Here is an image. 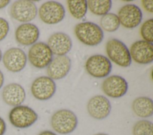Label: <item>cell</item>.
Returning a JSON list of instances; mask_svg holds the SVG:
<instances>
[{"label": "cell", "instance_id": "obj_1", "mask_svg": "<svg viewBox=\"0 0 153 135\" xmlns=\"http://www.w3.org/2000/svg\"><path fill=\"white\" fill-rule=\"evenodd\" d=\"M74 32L78 40L88 46H96L103 39V32L101 27L90 21L76 24Z\"/></svg>", "mask_w": 153, "mask_h": 135}, {"label": "cell", "instance_id": "obj_2", "mask_svg": "<svg viewBox=\"0 0 153 135\" xmlns=\"http://www.w3.org/2000/svg\"><path fill=\"white\" fill-rule=\"evenodd\" d=\"M78 119L74 112L66 109L56 111L51 118L53 129L61 134H67L74 131L77 127Z\"/></svg>", "mask_w": 153, "mask_h": 135}, {"label": "cell", "instance_id": "obj_3", "mask_svg": "<svg viewBox=\"0 0 153 135\" xmlns=\"http://www.w3.org/2000/svg\"><path fill=\"white\" fill-rule=\"evenodd\" d=\"M9 120L15 127L27 128L38 120V115L31 108L25 105H19L12 108L9 113Z\"/></svg>", "mask_w": 153, "mask_h": 135}, {"label": "cell", "instance_id": "obj_4", "mask_svg": "<svg viewBox=\"0 0 153 135\" xmlns=\"http://www.w3.org/2000/svg\"><path fill=\"white\" fill-rule=\"evenodd\" d=\"M106 50L109 58L114 63L123 67L130 65L131 58L127 46L117 39L109 40L106 45Z\"/></svg>", "mask_w": 153, "mask_h": 135}, {"label": "cell", "instance_id": "obj_5", "mask_svg": "<svg viewBox=\"0 0 153 135\" xmlns=\"http://www.w3.org/2000/svg\"><path fill=\"white\" fill-rule=\"evenodd\" d=\"M28 59L36 68H43L48 65L53 59V53L47 44L39 42L32 45L28 51Z\"/></svg>", "mask_w": 153, "mask_h": 135}, {"label": "cell", "instance_id": "obj_6", "mask_svg": "<svg viewBox=\"0 0 153 135\" xmlns=\"http://www.w3.org/2000/svg\"><path fill=\"white\" fill-rule=\"evenodd\" d=\"M38 14L40 19L48 24L60 22L65 17V10L60 3L56 1H48L41 5Z\"/></svg>", "mask_w": 153, "mask_h": 135}, {"label": "cell", "instance_id": "obj_7", "mask_svg": "<svg viewBox=\"0 0 153 135\" xmlns=\"http://www.w3.org/2000/svg\"><path fill=\"white\" fill-rule=\"evenodd\" d=\"M10 12L14 19L26 23L36 17L37 7L35 4L31 1H17L11 5Z\"/></svg>", "mask_w": 153, "mask_h": 135}, {"label": "cell", "instance_id": "obj_8", "mask_svg": "<svg viewBox=\"0 0 153 135\" xmlns=\"http://www.w3.org/2000/svg\"><path fill=\"white\" fill-rule=\"evenodd\" d=\"M85 70L91 76L103 78L108 76L112 70L110 60L102 55H94L90 56L85 62Z\"/></svg>", "mask_w": 153, "mask_h": 135}, {"label": "cell", "instance_id": "obj_9", "mask_svg": "<svg viewBox=\"0 0 153 135\" xmlns=\"http://www.w3.org/2000/svg\"><path fill=\"white\" fill-rule=\"evenodd\" d=\"M30 89L34 98L40 101H46L55 93L56 85L54 80L49 77L41 76L35 79Z\"/></svg>", "mask_w": 153, "mask_h": 135}, {"label": "cell", "instance_id": "obj_10", "mask_svg": "<svg viewBox=\"0 0 153 135\" xmlns=\"http://www.w3.org/2000/svg\"><path fill=\"white\" fill-rule=\"evenodd\" d=\"M2 61L5 67L8 71L17 73L22 71L25 67L27 56L22 49L11 48L4 54Z\"/></svg>", "mask_w": 153, "mask_h": 135}, {"label": "cell", "instance_id": "obj_11", "mask_svg": "<svg viewBox=\"0 0 153 135\" xmlns=\"http://www.w3.org/2000/svg\"><path fill=\"white\" fill-rule=\"evenodd\" d=\"M117 16L120 24L128 29L137 27L142 20V11L134 4H127L122 7Z\"/></svg>", "mask_w": 153, "mask_h": 135}, {"label": "cell", "instance_id": "obj_12", "mask_svg": "<svg viewBox=\"0 0 153 135\" xmlns=\"http://www.w3.org/2000/svg\"><path fill=\"white\" fill-rule=\"evenodd\" d=\"M102 88L105 95L109 97L119 98L126 93L128 90V84L121 76L112 75L103 81Z\"/></svg>", "mask_w": 153, "mask_h": 135}, {"label": "cell", "instance_id": "obj_13", "mask_svg": "<svg viewBox=\"0 0 153 135\" xmlns=\"http://www.w3.org/2000/svg\"><path fill=\"white\" fill-rule=\"evenodd\" d=\"M87 109L91 117L96 120H103L109 115L111 105L109 99L105 96L96 95L88 101Z\"/></svg>", "mask_w": 153, "mask_h": 135}, {"label": "cell", "instance_id": "obj_14", "mask_svg": "<svg viewBox=\"0 0 153 135\" xmlns=\"http://www.w3.org/2000/svg\"><path fill=\"white\" fill-rule=\"evenodd\" d=\"M131 58L141 64H147L153 60V45L143 40L134 42L130 48Z\"/></svg>", "mask_w": 153, "mask_h": 135}, {"label": "cell", "instance_id": "obj_15", "mask_svg": "<svg viewBox=\"0 0 153 135\" xmlns=\"http://www.w3.org/2000/svg\"><path fill=\"white\" fill-rule=\"evenodd\" d=\"M47 45L53 54L63 56L70 51L72 46V42L67 34L63 32H56L50 36Z\"/></svg>", "mask_w": 153, "mask_h": 135}, {"label": "cell", "instance_id": "obj_16", "mask_svg": "<svg viewBox=\"0 0 153 135\" xmlns=\"http://www.w3.org/2000/svg\"><path fill=\"white\" fill-rule=\"evenodd\" d=\"M71 67V60L68 56H57L47 66V72L51 79L60 80L68 74Z\"/></svg>", "mask_w": 153, "mask_h": 135}, {"label": "cell", "instance_id": "obj_17", "mask_svg": "<svg viewBox=\"0 0 153 135\" xmlns=\"http://www.w3.org/2000/svg\"><path fill=\"white\" fill-rule=\"evenodd\" d=\"M39 36V29L36 26L30 23L20 24L15 32L16 41L23 46L33 45L38 40Z\"/></svg>", "mask_w": 153, "mask_h": 135}, {"label": "cell", "instance_id": "obj_18", "mask_svg": "<svg viewBox=\"0 0 153 135\" xmlns=\"http://www.w3.org/2000/svg\"><path fill=\"white\" fill-rule=\"evenodd\" d=\"M2 98L5 103L14 107L20 105L24 102L26 92L20 84L14 83H10L4 87Z\"/></svg>", "mask_w": 153, "mask_h": 135}, {"label": "cell", "instance_id": "obj_19", "mask_svg": "<svg viewBox=\"0 0 153 135\" xmlns=\"http://www.w3.org/2000/svg\"><path fill=\"white\" fill-rule=\"evenodd\" d=\"M132 109L134 113L139 117H151L153 113L152 100L146 96L138 97L133 101Z\"/></svg>", "mask_w": 153, "mask_h": 135}, {"label": "cell", "instance_id": "obj_20", "mask_svg": "<svg viewBox=\"0 0 153 135\" xmlns=\"http://www.w3.org/2000/svg\"><path fill=\"white\" fill-rule=\"evenodd\" d=\"M67 4L70 14L76 19H81L87 13L88 7L85 0H69Z\"/></svg>", "mask_w": 153, "mask_h": 135}, {"label": "cell", "instance_id": "obj_21", "mask_svg": "<svg viewBox=\"0 0 153 135\" xmlns=\"http://www.w3.org/2000/svg\"><path fill=\"white\" fill-rule=\"evenodd\" d=\"M87 7L94 14L97 15H104L108 13L112 6L110 0H89L87 1Z\"/></svg>", "mask_w": 153, "mask_h": 135}, {"label": "cell", "instance_id": "obj_22", "mask_svg": "<svg viewBox=\"0 0 153 135\" xmlns=\"http://www.w3.org/2000/svg\"><path fill=\"white\" fill-rule=\"evenodd\" d=\"M120 24V23L117 15L114 13H107L101 17L100 26L106 32H115L119 28Z\"/></svg>", "mask_w": 153, "mask_h": 135}, {"label": "cell", "instance_id": "obj_23", "mask_svg": "<svg viewBox=\"0 0 153 135\" xmlns=\"http://www.w3.org/2000/svg\"><path fill=\"white\" fill-rule=\"evenodd\" d=\"M133 135H153V124L146 120L137 121L133 127Z\"/></svg>", "mask_w": 153, "mask_h": 135}, {"label": "cell", "instance_id": "obj_24", "mask_svg": "<svg viewBox=\"0 0 153 135\" xmlns=\"http://www.w3.org/2000/svg\"><path fill=\"white\" fill-rule=\"evenodd\" d=\"M152 28H153V20L149 19L145 21L140 27V34L143 40L149 43H152L153 41L152 35Z\"/></svg>", "mask_w": 153, "mask_h": 135}, {"label": "cell", "instance_id": "obj_25", "mask_svg": "<svg viewBox=\"0 0 153 135\" xmlns=\"http://www.w3.org/2000/svg\"><path fill=\"white\" fill-rule=\"evenodd\" d=\"M10 27L8 21L0 17V42L5 38L9 32Z\"/></svg>", "mask_w": 153, "mask_h": 135}, {"label": "cell", "instance_id": "obj_26", "mask_svg": "<svg viewBox=\"0 0 153 135\" xmlns=\"http://www.w3.org/2000/svg\"><path fill=\"white\" fill-rule=\"evenodd\" d=\"M142 5L146 11L150 13L153 12V1L151 0L142 1Z\"/></svg>", "mask_w": 153, "mask_h": 135}, {"label": "cell", "instance_id": "obj_27", "mask_svg": "<svg viewBox=\"0 0 153 135\" xmlns=\"http://www.w3.org/2000/svg\"><path fill=\"white\" fill-rule=\"evenodd\" d=\"M6 131V124L4 120L0 117V135H4Z\"/></svg>", "mask_w": 153, "mask_h": 135}, {"label": "cell", "instance_id": "obj_28", "mask_svg": "<svg viewBox=\"0 0 153 135\" xmlns=\"http://www.w3.org/2000/svg\"><path fill=\"white\" fill-rule=\"evenodd\" d=\"M9 3H10V1H8V0H5V1L1 0L0 1V9L5 8L7 5H8Z\"/></svg>", "mask_w": 153, "mask_h": 135}, {"label": "cell", "instance_id": "obj_29", "mask_svg": "<svg viewBox=\"0 0 153 135\" xmlns=\"http://www.w3.org/2000/svg\"><path fill=\"white\" fill-rule=\"evenodd\" d=\"M39 135H57L56 133L54 132L50 131V130H45L42 132H41Z\"/></svg>", "mask_w": 153, "mask_h": 135}, {"label": "cell", "instance_id": "obj_30", "mask_svg": "<svg viewBox=\"0 0 153 135\" xmlns=\"http://www.w3.org/2000/svg\"><path fill=\"white\" fill-rule=\"evenodd\" d=\"M4 81V74L0 70V89L2 87L3 83Z\"/></svg>", "mask_w": 153, "mask_h": 135}, {"label": "cell", "instance_id": "obj_31", "mask_svg": "<svg viewBox=\"0 0 153 135\" xmlns=\"http://www.w3.org/2000/svg\"><path fill=\"white\" fill-rule=\"evenodd\" d=\"M94 135H108V134H106V133H97V134H96Z\"/></svg>", "mask_w": 153, "mask_h": 135}, {"label": "cell", "instance_id": "obj_32", "mask_svg": "<svg viewBox=\"0 0 153 135\" xmlns=\"http://www.w3.org/2000/svg\"><path fill=\"white\" fill-rule=\"evenodd\" d=\"M1 59H2V52H1V50L0 49V61H1Z\"/></svg>", "mask_w": 153, "mask_h": 135}]
</instances>
